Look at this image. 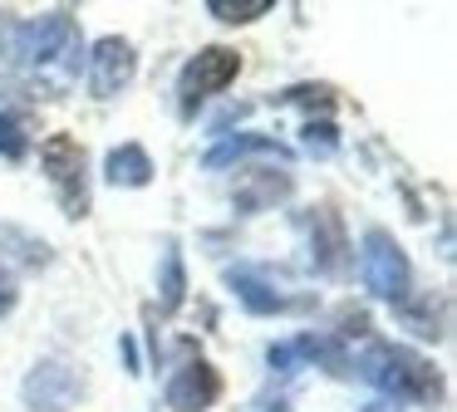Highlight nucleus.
I'll return each instance as SVG.
<instances>
[{"label":"nucleus","mask_w":457,"mask_h":412,"mask_svg":"<svg viewBox=\"0 0 457 412\" xmlns=\"http://www.w3.org/2000/svg\"><path fill=\"white\" fill-rule=\"evenodd\" d=\"M237 74H241V54H237V49H227V45H207L197 59H187V64H182V74H178L182 118H192L212 94H221V88H227Z\"/></svg>","instance_id":"nucleus-4"},{"label":"nucleus","mask_w":457,"mask_h":412,"mask_svg":"<svg viewBox=\"0 0 457 412\" xmlns=\"http://www.w3.org/2000/svg\"><path fill=\"white\" fill-rule=\"evenodd\" d=\"M280 103H320V108H329V103H335V94H329L325 84H300V88H286Z\"/></svg>","instance_id":"nucleus-19"},{"label":"nucleus","mask_w":457,"mask_h":412,"mask_svg":"<svg viewBox=\"0 0 457 412\" xmlns=\"http://www.w3.org/2000/svg\"><path fill=\"white\" fill-rule=\"evenodd\" d=\"M359 270H364V284L378 294V300H403L408 294V255L398 251V241L388 231H364V245H359Z\"/></svg>","instance_id":"nucleus-5"},{"label":"nucleus","mask_w":457,"mask_h":412,"mask_svg":"<svg viewBox=\"0 0 457 412\" xmlns=\"http://www.w3.org/2000/svg\"><path fill=\"white\" fill-rule=\"evenodd\" d=\"M231 290H237V300L246 304L251 314H290V309L305 304V300H290V294L270 290V280L261 270H251V265H237V270H231Z\"/></svg>","instance_id":"nucleus-10"},{"label":"nucleus","mask_w":457,"mask_h":412,"mask_svg":"<svg viewBox=\"0 0 457 412\" xmlns=\"http://www.w3.org/2000/svg\"><path fill=\"white\" fill-rule=\"evenodd\" d=\"M310 255H315L320 270H345V255H349V235H345V221H339L335 206H320L315 221H310Z\"/></svg>","instance_id":"nucleus-9"},{"label":"nucleus","mask_w":457,"mask_h":412,"mask_svg":"<svg viewBox=\"0 0 457 412\" xmlns=\"http://www.w3.org/2000/svg\"><path fill=\"white\" fill-rule=\"evenodd\" d=\"M40 162L50 172L54 192H60V206L64 216H89V162H84V147L74 143L70 133H54L50 143L40 147Z\"/></svg>","instance_id":"nucleus-3"},{"label":"nucleus","mask_w":457,"mask_h":412,"mask_svg":"<svg viewBox=\"0 0 457 412\" xmlns=\"http://www.w3.org/2000/svg\"><path fill=\"white\" fill-rule=\"evenodd\" d=\"M231 196H237L241 211H266V206H276L280 196H290V177L270 172V167H246Z\"/></svg>","instance_id":"nucleus-11"},{"label":"nucleus","mask_w":457,"mask_h":412,"mask_svg":"<svg viewBox=\"0 0 457 412\" xmlns=\"http://www.w3.org/2000/svg\"><path fill=\"white\" fill-rule=\"evenodd\" d=\"M0 241H5V245H21V260L25 265H45V260H50V245H45V241H30V235H25V231H15V226H5V231H0Z\"/></svg>","instance_id":"nucleus-18"},{"label":"nucleus","mask_w":457,"mask_h":412,"mask_svg":"<svg viewBox=\"0 0 457 412\" xmlns=\"http://www.w3.org/2000/svg\"><path fill=\"white\" fill-rule=\"evenodd\" d=\"M11 54L35 78V88L45 98H54L74 78V69H79V25H74L70 10H50V15L15 29Z\"/></svg>","instance_id":"nucleus-1"},{"label":"nucleus","mask_w":457,"mask_h":412,"mask_svg":"<svg viewBox=\"0 0 457 412\" xmlns=\"http://www.w3.org/2000/svg\"><path fill=\"white\" fill-rule=\"evenodd\" d=\"M241 152H276V157H286V147H280L276 137L241 133V137H227L221 147H212V152H207V167H221V162H231V157H241Z\"/></svg>","instance_id":"nucleus-14"},{"label":"nucleus","mask_w":457,"mask_h":412,"mask_svg":"<svg viewBox=\"0 0 457 412\" xmlns=\"http://www.w3.org/2000/svg\"><path fill=\"white\" fill-rule=\"evenodd\" d=\"M104 177H109L113 186H148L153 182V162H148V152H143L138 143H123V147L109 152Z\"/></svg>","instance_id":"nucleus-13"},{"label":"nucleus","mask_w":457,"mask_h":412,"mask_svg":"<svg viewBox=\"0 0 457 412\" xmlns=\"http://www.w3.org/2000/svg\"><path fill=\"white\" fill-rule=\"evenodd\" d=\"M25 408L30 412H70L74 402H79L84 392V378L70 368V363L60 358H45L30 368V378H25Z\"/></svg>","instance_id":"nucleus-6"},{"label":"nucleus","mask_w":457,"mask_h":412,"mask_svg":"<svg viewBox=\"0 0 457 412\" xmlns=\"http://www.w3.org/2000/svg\"><path fill=\"white\" fill-rule=\"evenodd\" d=\"M207 10H212L217 20H227V25H246V20L266 15V10H270V0H246V5H231V0H212Z\"/></svg>","instance_id":"nucleus-17"},{"label":"nucleus","mask_w":457,"mask_h":412,"mask_svg":"<svg viewBox=\"0 0 457 412\" xmlns=\"http://www.w3.org/2000/svg\"><path fill=\"white\" fill-rule=\"evenodd\" d=\"M15 309V275H11V265L0 260V319Z\"/></svg>","instance_id":"nucleus-21"},{"label":"nucleus","mask_w":457,"mask_h":412,"mask_svg":"<svg viewBox=\"0 0 457 412\" xmlns=\"http://www.w3.org/2000/svg\"><path fill=\"white\" fill-rule=\"evenodd\" d=\"M133 74H138V54H133L129 39L109 35V39L94 45V54H89V88H94V98H119L123 88L133 84Z\"/></svg>","instance_id":"nucleus-7"},{"label":"nucleus","mask_w":457,"mask_h":412,"mask_svg":"<svg viewBox=\"0 0 457 412\" xmlns=\"http://www.w3.org/2000/svg\"><path fill=\"white\" fill-rule=\"evenodd\" d=\"M221 398V373L207 358H187L168 383V408L172 412H207Z\"/></svg>","instance_id":"nucleus-8"},{"label":"nucleus","mask_w":457,"mask_h":412,"mask_svg":"<svg viewBox=\"0 0 457 412\" xmlns=\"http://www.w3.org/2000/svg\"><path fill=\"white\" fill-rule=\"evenodd\" d=\"M30 152V118L25 113H0V157L21 162Z\"/></svg>","instance_id":"nucleus-15"},{"label":"nucleus","mask_w":457,"mask_h":412,"mask_svg":"<svg viewBox=\"0 0 457 412\" xmlns=\"http://www.w3.org/2000/svg\"><path fill=\"white\" fill-rule=\"evenodd\" d=\"M270 368H290V363H300V358H320V363H329V368H339L345 363V349H339V339H320V334H300V339H290V343H270Z\"/></svg>","instance_id":"nucleus-12"},{"label":"nucleus","mask_w":457,"mask_h":412,"mask_svg":"<svg viewBox=\"0 0 457 412\" xmlns=\"http://www.w3.org/2000/svg\"><path fill=\"white\" fill-rule=\"evenodd\" d=\"M182 290H187V280H182V255H178V241H168V251H162V309H178Z\"/></svg>","instance_id":"nucleus-16"},{"label":"nucleus","mask_w":457,"mask_h":412,"mask_svg":"<svg viewBox=\"0 0 457 412\" xmlns=\"http://www.w3.org/2000/svg\"><path fill=\"white\" fill-rule=\"evenodd\" d=\"M256 412H290L286 402H266V408H256Z\"/></svg>","instance_id":"nucleus-22"},{"label":"nucleus","mask_w":457,"mask_h":412,"mask_svg":"<svg viewBox=\"0 0 457 412\" xmlns=\"http://www.w3.org/2000/svg\"><path fill=\"white\" fill-rule=\"evenodd\" d=\"M359 373L369 383L388 392L394 402H437L443 398V378L428 358H418L413 349H398V343H374V349L359 358Z\"/></svg>","instance_id":"nucleus-2"},{"label":"nucleus","mask_w":457,"mask_h":412,"mask_svg":"<svg viewBox=\"0 0 457 412\" xmlns=\"http://www.w3.org/2000/svg\"><path fill=\"white\" fill-rule=\"evenodd\" d=\"M305 152H320V157L335 152V128H329V123H310L305 128Z\"/></svg>","instance_id":"nucleus-20"}]
</instances>
